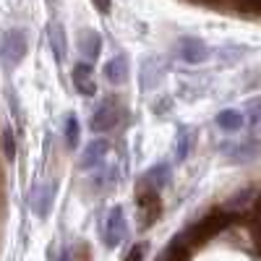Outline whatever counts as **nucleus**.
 Instances as JSON below:
<instances>
[{"mask_svg": "<svg viewBox=\"0 0 261 261\" xmlns=\"http://www.w3.org/2000/svg\"><path fill=\"white\" fill-rule=\"evenodd\" d=\"M73 84L76 89L84 94V97H92L97 92V84H94V68L89 63H79L73 65Z\"/></svg>", "mask_w": 261, "mask_h": 261, "instance_id": "obj_7", "label": "nucleus"}, {"mask_svg": "<svg viewBox=\"0 0 261 261\" xmlns=\"http://www.w3.org/2000/svg\"><path fill=\"white\" fill-rule=\"evenodd\" d=\"M136 204H139V209H141L144 225H151V222L160 217V191L141 186V188H139V196H136Z\"/></svg>", "mask_w": 261, "mask_h": 261, "instance_id": "obj_5", "label": "nucleus"}, {"mask_svg": "<svg viewBox=\"0 0 261 261\" xmlns=\"http://www.w3.org/2000/svg\"><path fill=\"white\" fill-rule=\"evenodd\" d=\"M37 193L42 196V201H37V204H34V209H37V214H39V217H45V214H47V209H50V204H53L55 186H45V188H39Z\"/></svg>", "mask_w": 261, "mask_h": 261, "instance_id": "obj_16", "label": "nucleus"}, {"mask_svg": "<svg viewBox=\"0 0 261 261\" xmlns=\"http://www.w3.org/2000/svg\"><path fill=\"white\" fill-rule=\"evenodd\" d=\"M27 55V34L21 29H8L0 39V58H3L6 65H18Z\"/></svg>", "mask_w": 261, "mask_h": 261, "instance_id": "obj_2", "label": "nucleus"}, {"mask_svg": "<svg viewBox=\"0 0 261 261\" xmlns=\"http://www.w3.org/2000/svg\"><path fill=\"white\" fill-rule=\"evenodd\" d=\"M141 256H144V246H136L134 251L128 253V258H125V261H141Z\"/></svg>", "mask_w": 261, "mask_h": 261, "instance_id": "obj_20", "label": "nucleus"}, {"mask_svg": "<svg viewBox=\"0 0 261 261\" xmlns=\"http://www.w3.org/2000/svg\"><path fill=\"white\" fill-rule=\"evenodd\" d=\"M50 42H53V47H55V55L63 58V53H65V37H63V27L58 24V21H53V24H50Z\"/></svg>", "mask_w": 261, "mask_h": 261, "instance_id": "obj_15", "label": "nucleus"}, {"mask_svg": "<svg viewBox=\"0 0 261 261\" xmlns=\"http://www.w3.org/2000/svg\"><path fill=\"white\" fill-rule=\"evenodd\" d=\"M188 151H191V134L186 128H180L178 130V141H175V157H178V162L188 157Z\"/></svg>", "mask_w": 261, "mask_h": 261, "instance_id": "obj_17", "label": "nucleus"}, {"mask_svg": "<svg viewBox=\"0 0 261 261\" xmlns=\"http://www.w3.org/2000/svg\"><path fill=\"white\" fill-rule=\"evenodd\" d=\"M92 3H94V6H97V11H102V13L110 11V0H92Z\"/></svg>", "mask_w": 261, "mask_h": 261, "instance_id": "obj_21", "label": "nucleus"}, {"mask_svg": "<svg viewBox=\"0 0 261 261\" xmlns=\"http://www.w3.org/2000/svg\"><path fill=\"white\" fill-rule=\"evenodd\" d=\"M246 107H248V123L253 128V134H261V97L251 99Z\"/></svg>", "mask_w": 261, "mask_h": 261, "instance_id": "obj_14", "label": "nucleus"}, {"mask_svg": "<svg viewBox=\"0 0 261 261\" xmlns=\"http://www.w3.org/2000/svg\"><path fill=\"white\" fill-rule=\"evenodd\" d=\"M167 183V167L165 165H160V167H151L146 175H144V180H141V186H146V188H154V191H160L162 186Z\"/></svg>", "mask_w": 261, "mask_h": 261, "instance_id": "obj_11", "label": "nucleus"}, {"mask_svg": "<svg viewBox=\"0 0 261 261\" xmlns=\"http://www.w3.org/2000/svg\"><path fill=\"white\" fill-rule=\"evenodd\" d=\"M99 50H102V37L97 32H81V53L89 60H94Z\"/></svg>", "mask_w": 261, "mask_h": 261, "instance_id": "obj_10", "label": "nucleus"}, {"mask_svg": "<svg viewBox=\"0 0 261 261\" xmlns=\"http://www.w3.org/2000/svg\"><path fill=\"white\" fill-rule=\"evenodd\" d=\"M120 120V102L118 99H105L99 107H97V113L92 115V128L94 130H110L115 128Z\"/></svg>", "mask_w": 261, "mask_h": 261, "instance_id": "obj_3", "label": "nucleus"}, {"mask_svg": "<svg viewBox=\"0 0 261 261\" xmlns=\"http://www.w3.org/2000/svg\"><path fill=\"white\" fill-rule=\"evenodd\" d=\"M217 125L225 128V130H238L243 125V115L238 110H222L220 115H217Z\"/></svg>", "mask_w": 261, "mask_h": 261, "instance_id": "obj_12", "label": "nucleus"}, {"mask_svg": "<svg viewBox=\"0 0 261 261\" xmlns=\"http://www.w3.org/2000/svg\"><path fill=\"white\" fill-rule=\"evenodd\" d=\"M105 79L110 84H123L128 79V58L125 55H115L110 63L105 65Z\"/></svg>", "mask_w": 261, "mask_h": 261, "instance_id": "obj_8", "label": "nucleus"}, {"mask_svg": "<svg viewBox=\"0 0 261 261\" xmlns=\"http://www.w3.org/2000/svg\"><path fill=\"white\" fill-rule=\"evenodd\" d=\"M58 261H73V251H63V256Z\"/></svg>", "mask_w": 261, "mask_h": 261, "instance_id": "obj_22", "label": "nucleus"}, {"mask_svg": "<svg viewBox=\"0 0 261 261\" xmlns=\"http://www.w3.org/2000/svg\"><path fill=\"white\" fill-rule=\"evenodd\" d=\"M125 232H128V227H125V214H123V209H120V206L110 209V214H107V220H105V243L110 246V248H115L123 238H125Z\"/></svg>", "mask_w": 261, "mask_h": 261, "instance_id": "obj_4", "label": "nucleus"}, {"mask_svg": "<svg viewBox=\"0 0 261 261\" xmlns=\"http://www.w3.org/2000/svg\"><path fill=\"white\" fill-rule=\"evenodd\" d=\"M178 55H180L186 63H204V60L209 58V47L204 45L201 39L186 37L180 45H178Z\"/></svg>", "mask_w": 261, "mask_h": 261, "instance_id": "obj_6", "label": "nucleus"}, {"mask_svg": "<svg viewBox=\"0 0 261 261\" xmlns=\"http://www.w3.org/2000/svg\"><path fill=\"white\" fill-rule=\"evenodd\" d=\"M238 6L246 8V11H256V13H261V0H238Z\"/></svg>", "mask_w": 261, "mask_h": 261, "instance_id": "obj_19", "label": "nucleus"}, {"mask_svg": "<svg viewBox=\"0 0 261 261\" xmlns=\"http://www.w3.org/2000/svg\"><path fill=\"white\" fill-rule=\"evenodd\" d=\"M3 151H6L8 160L16 157V139H13V134H11V128L3 130Z\"/></svg>", "mask_w": 261, "mask_h": 261, "instance_id": "obj_18", "label": "nucleus"}, {"mask_svg": "<svg viewBox=\"0 0 261 261\" xmlns=\"http://www.w3.org/2000/svg\"><path fill=\"white\" fill-rule=\"evenodd\" d=\"M230 222H232V214H230L227 209H217V212H209L206 217H201L196 225H191V227L183 232V238L196 248V246L206 243L209 238H214L217 232H222Z\"/></svg>", "mask_w": 261, "mask_h": 261, "instance_id": "obj_1", "label": "nucleus"}, {"mask_svg": "<svg viewBox=\"0 0 261 261\" xmlns=\"http://www.w3.org/2000/svg\"><path fill=\"white\" fill-rule=\"evenodd\" d=\"M79 134H81V128H79L76 115H65V146H68V149H76Z\"/></svg>", "mask_w": 261, "mask_h": 261, "instance_id": "obj_13", "label": "nucleus"}, {"mask_svg": "<svg viewBox=\"0 0 261 261\" xmlns=\"http://www.w3.org/2000/svg\"><path fill=\"white\" fill-rule=\"evenodd\" d=\"M107 151H110V144L107 141H92L86 146V154H84V167H99L102 160L107 157Z\"/></svg>", "mask_w": 261, "mask_h": 261, "instance_id": "obj_9", "label": "nucleus"}]
</instances>
